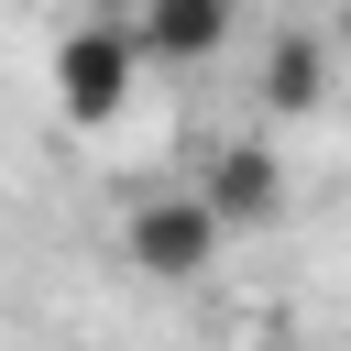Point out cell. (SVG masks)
Instances as JSON below:
<instances>
[{
    "mask_svg": "<svg viewBox=\"0 0 351 351\" xmlns=\"http://www.w3.org/2000/svg\"><path fill=\"white\" fill-rule=\"evenodd\" d=\"M230 22H241V0H132L143 66H208L230 44Z\"/></svg>",
    "mask_w": 351,
    "mask_h": 351,
    "instance_id": "3957f363",
    "label": "cell"
},
{
    "mask_svg": "<svg viewBox=\"0 0 351 351\" xmlns=\"http://www.w3.org/2000/svg\"><path fill=\"white\" fill-rule=\"evenodd\" d=\"M132 77H143V44H132V22H77V33H55V66H44V88H55V110H66L77 132H110V121L132 110Z\"/></svg>",
    "mask_w": 351,
    "mask_h": 351,
    "instance_id": "6da1fadb",
    "label": "cell"
},
{
    "mask_svg": "<svg viewBox=\"0 0 351 351\" xmlns=\"http://www.w3.org/2000/svg\"><path fill=\"white\" fill-rule=\"evenodd\" d=\"M318 99H329V44L318 33H274L263 44V110L274 121H307Z\"/></svg>",
    "mask_w": 351,
    "mask_h": 351,
    "instance_id": "5b68a950",
    "label": "cell"
},
{
    "mask_svg": "<svg viewBox=\"0 0 351 351\" xmlns=\"http://www.w3.org/2000/svg\"><path fill=\"white\" fill-rule=\"evenodd\" d=\"M197 197L219 208V230H263V219L285 208V165H274V143H219L208 176H197Z\"/></svg>",
    "mask_w": 351,
    "mask_h": 351,
    "instance_id": "277c9868",
    "label": "cell"
},
{
    "mask_svg": "<svg viewBox=\"0 0 351 351\" xmlns=\"http://www.w3.org/2000/svg\"><path fill=\"white\" fill-rule=\"evenodd\" d=\"M263 351H307V340H263Z\"/></svg>",
    "mask_w": 351,
    "mask_h": 351,
    "instance_id": "8992f818",
    "label": "cell"
},
{
    "mask_svg": "<svg viewBox=\"0 0 351 351\" xmlns=\"http://www.w3.org/2000/svg\"><path fill=\"white\" fill-rule=\"evenodd\" d=\"M219 208L197 197V186H165V197H143L132 219H121V263L143 274V285H197L208 263H219Z\"/></svg>",
    "mask_w": 351,
    "mask_h": 351,
    "instance_id": "7a4b0ae2",
    "label": "cell"
}]
</instances>
